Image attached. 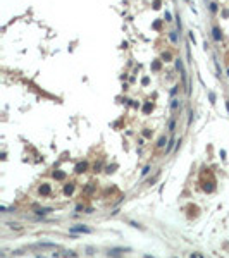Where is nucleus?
<instances>
[{"label": "nucleus", "mask_w": 229, "mask_h": 258, "mask_svg": "<svg viewBox=\"0 0 229 258\" xmlns=\"http://www.w3.org/2000/svg\"><path fill=\"white\" fill-rule=\"evenodd\" d=\"M174 127H176V122L171 120V122H169V131H174Z\"/></svg>", "instance_id": "obj_9"}, {"label": "nucleus", "mask_w": 229, "mask_h": 258, "mask_svg": "<svg viewBox=\"0 0 229 258\" xmlns=\"http://www.w3.org/2000/svg\"><path fill=\"white\" fill-rule=\"evenodd\" d=\"M165 143H167V140H165V138H160V140H158V143H157V146H158V148H162L164 145H165Z\"/></svg>", "instance_id": "obj_6"}, {"label": "nucleus", "mask_w": 229, "mask_h": 258, "mask_svg": "<svg viewBox=\"0 0 229 258\" xmlns=\"http://www.w3.org/2000/svg\"><path fill=\"white\" fill-rule=\"evenodd\" d=\"M178 107H179V100H172V105H171V109H172V110H176Z\"/></svg>", "instance_id": "obj_8"}, {"label": "nucleus", "mask_w": 229, "mask_h": 258, "mask_svg": "<svg viewBox=\"0 0 229 258\" xmlns=\"http://www.w3.org/2000/svg\"><path fill=\"white\" fill-rule=\"evenodd\" d=\"M53 177H55V179H64V177H66V174H64V172H55V174H53Z\"/></svg>", "instance_id": "obj_5"}, {"label": "nucleus", "mask_w": 229, "mask_h": 258, "mask_svg": "<svg viewBox=\"0 0 229 258\" xmlns=\"http://www.w3.org/2000/svg\"><path fill=\"white\" fill-rule=\"evenodd\" d=\"M48 212H52V208H40L38 210L40 215H45V213H48Z\"/></svg>", "instance_id": "obj_7"}, {"label": "nucleus", "mask_w": 229, "mask_h": 258, "mask_svg": "<svg viewBox=\"0 0 229 258\" xmlns=\"http://www.w3.org/2000/svg\"><path fill=\"white\" fill-rule=\"evenodd\" d=\"M214 38H215V40H219V38H221V35H219V29H214Z\"/></svg>", "instance_id": "obj_11"}, {"label": "nucleus", "mask_w": 229, "mask_h": 258, "mask_svg": "<svg viewBox=\"0 0 229 258\" xmlns=\"http://www.w3.org/2000/svg\"><path fill=\"white\" fill-rule=\"evenodd\" d=\"M172 145H174V140H171V141L167 143V151H171V150H172Z\"/></svg>", "instance_id": "obj_10"}, {"label": "nucleus", "mask_w": 229, "mask_h": 258, "mask_svg": "<svg viewBox=\"0 0 229 258\" xmlns=\"http://www.w3.org/2000/svg\"><path fill=\"white\" fill-rule=\"evenodd\" d=\"M84 170H86V164H84V162L76 165V172H77V174H81V172H84Z\"/></svg>", "instance_id": "obj_2"}, {"label": "nucleus", "mask_w": 229, "mask_h": 258, "mask_svg": "<svg viewBox=\"0 0 229 258\" xmlns=\"http://www.w3.org/2000/svg\"><path fill=\"white\" fill-rule=\"evenodd\" d=\"M73 191H74V184H73V183H71V184H67L66 188H64V194H71Z\"/></svg>", "instance_id": "obj_3"}, {"label": "nucleus", "mask_w": 229, "mask_h": 258, "mask_svg": "<svg viewBox=\"0 0 229 258\" xmlns=\"http://www.w3.org/2000/svg\"><path fill=\"white\" fill-rule=\"evenodd\" d=\"M40 193H41V194H48V193H50V186L43 184L41 188H40Z\"/></svg>", "instance_id": "obj_4"}, {"label": "nucleus", "mask_w": 229, "mask_h": 258, "mask_svg": "<svg viewBox=\"0 0 229 258\" xmlns=\"http://www.w3.org/2000/svg\"><path fill=\"white\" fill-rule=\"evenodd\" d=\"M228 76H229V71H228Z\"/></svg>", "instance_id": "obj_13"}, {"label": "nucleus", "mask_w": 229, "mask_h": 258, "mask_svg": "<svg viewBox=\"0 0 229 258\" xmlns=\"http://www.w3.org/2000/svg\"><path fill=\"white\" fill-rule=\"evenodd\" d=\"M171 40H172V41H178V36H176V33H171Z\"/></svg>", "instance_id": "obj_12"}, {"label": "nucleus", "mask_w": 229, "mask_h": 258, "mask_svg": "<svg viewBox=\"0 0 229 258\" xmlns=\"http://www.w3.org/2000/svg\"><path fill=\"white\" fill-rule=\"evenodd\" d=\"M71 232H91V229L86 225H74L71 227Z\"/></svg>", "instance_id": "obj_1"}]
</instances>
